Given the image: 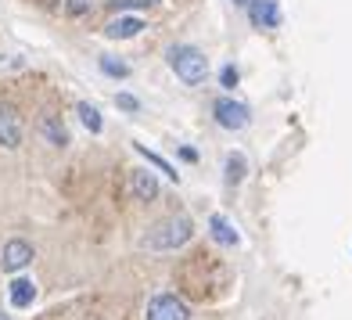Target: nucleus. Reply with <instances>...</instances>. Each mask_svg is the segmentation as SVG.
Here are the masks:
<instances>
[{
  "label": "nucleus",
  "instance_id": "21",
  "mask_svg": "<svg viewBox=\"0 0 352 320\" xmlns=\"http://www.w3.org/2000/svg\"><path fill=\"white\" fill-rule=\"evenodd\" d=\"M0 320H11V317H8V313H0Z\"/></svg>",
  "mask_w": 352,
  "mask_h": 320
},
{
  "label": "nucleus",
  "instance_id": "15",
  "mask_svg": "<svg viewBox=\"0 0 352 320\" xmlns=\"http://www.w3.org/2000/svg\"><path fill=\"white\" fill-rule=\"evenodd\" d=\"M76 111H79V119H83V126H87L90 134H101V130H104V122H101V111L94 108L90 101H83V105H79Z\"/></svg>",
  "mask_w": 352,
  "mask_h": 320
},
{
  "label": "nucleus",
  "instance_id": "9",
  "mask_svg": "<svg viewBox=\"0 0 352 320\" xmlns=\"http://www.w3.org/2000/svg\"><path fill=\"white\" fill-rule=\"evenodd\" d=\"M130 191H133V198H140V202H155L158 198V177L151 169H133Z\"/></svg>",
  "mask_w": 352,
  "mask_h": 320
},
{
  "label": "nucleus",
  "instance_id": "20",
  "mask_svg": "<svg viewBox=\"0 0 352 320\" xmlns=\"http://www.w3.org/2000/svg\"><path fill=\"white\" fill-rule=\"evenodd\" d=\"M116 105H119L122 111H140V101L133 98V94H116Z\"/></svg>",
  "mask_w": 352,
  "mask_h": 320
},
{
  "label": "nucleus",
  "instance_id": "11",
  "mask_svg": "<svg viewBox=\"0 0 352 320\" xmlns=\"http://www.w3.org/2000/svg\"><path fill=\"white\" fill-rule=\"evenodd\" d=\"M33 299H36V284L29 277H14L11 281V306L25 310V306H33Z\"/></svg>",
  "mask_w": 352,
  "mask_h": 320
},
{
  "label": "nucleus",
  "instance_id": "7",
  "mask_svg": "<svg viewBox=\"0 0 352 320\" xmlns=\"http://www.w3.org/2000/svg\"><path fill=\"white\" fill-rule=\"evenodd\" d=\"M248 14L259 29H277L280 25V4L277 0H248Z\"/></svg>",
  "mask_w": 352,
  "mask_h": 320
},
{
  "label": "nucleus",
  "instance_id": "17",
  "mask_svg": "<svg viewBox=\"0 0 352 320\" xmlns=\"http://www.w3.org/2000/svg\"><path fill=\"white\" fill-rule=\"evenodd\" d=\"M158 0H108L111 11H144V8H155Z\"/></svg>",
  "mask_w": 352,
  "mask_h": 320
},
{
  "label": "nucleus",
  "instance_id": "19",
  "mask_svg": "<svg viewBox=\"0 0 352 320\" xmlns=\"http://www.w3.org/2000/svg\"><path fill=\"white\" fill-rule=\"evenodd\" d=\"M237 79H241V76H237V69H234V65H223V72H219V87L234 90V87H237Z\"/></svg>",
  "mask_w": 352,
  "mask_h": 320
},
{
  "label": "nucleus",
  "instance_id": "10",
  "mask_svg": "<svg viewBox=\"0 0 352 320\" xmlns=\"http://www.w3.org/2000/svg\"><path fill=\"white\" fill-rule=\"evenodd\" d=\"M144 29V22L137 19V14H119V19H111L108 25H104V36L108 40H130V36H137Z\"/></svg>",
  "mask_w": 352,
  "mask_h": 320
},
{
  "label": "nucleus",
  "instance_id": "22",
  "mask_svg": "<svg viewBox=\"0 0 352 320\" xmlns=\"http://www.w3.org/2000/svg\"><path fill=\"white\" fill-rule=\"evenodd\" d=\"M234 4H248V0H234Z\"/></svg>",
  "mask_w": 352,
  "mask_h": 320
},
{
  "label": "nucleus",
  "instance_id": "12",
  "mask_svg": "<svg viewBox=\"0 0 352 320\" xmlns=\"http://www.w3.org/2000/svg\"><path fill=\"white\" fill-rule=\"evenodd\" d=\"M209 234H212V242L223 245V248H234L237 242H241V237H237V231H234L223 216H212V220H209Z\"/></svg>",
  "mask_w": 352,
  "mask_h": 320
},
{
  "label": "nucleus",
  "instance_id": "5",
  "mask_svg": "<svg viewBox=\"0 0 352 320\" xmlns=\"http://www.w3.org/2000/svg\"><path fill=\"white\" fill-rule=\"evenodd\" d=\"M22 134H25V126H22L19 108L0 105V148H11L14 151L22 144Z\"/></svg>",
  "mask_w": 352,
  "mask_h": 320
},
{
  "label": "nucleus",
  "instance_id": "2",
  "mask_svg": "<svg viewBox=\"0 0 352 320\" xmlns=\"http://www.w3.org/2000/svg\"><path fill=\"white\" fill-rule=\"evenodd\" d=\"M166 61H169V69L180 76L187 87H201V83H205V76H209V58H205L198 47H190V43H176V47H169Z\"/></svg>",
  "mask_w": 352,
  "mask_h": 320
},
{
  "label": "nucleus",
  "instance_id": "18",
  "mask_svg": "<svg viewBox=\"0 0 352 320\" xmlns=\"http://www.w3.org/2000/svg\"><path fill=\"white\" fill-rule=\"evenodd\" d=\"M94 8V0H65V14L69 19H79V14H87Z\"/></svg>",
  "mask_w": 352,
  "mask_h": 320
},
{
  "label": "nucleus",
  "instance_id": "1",
  "mask_svg": "<svg viewBox=\"0 0 352 320\" xmlns=\"http://www.w3.org/2000/svg\"><path fill=\"white\" fill-rule=\"evenodd\" d=\"M190 234H195V223H190L187 216H166L148 227V234L140 237V248L148 252H173L190 242Z\"/></svg>",
  "mask_w": 352,
  "mask_h": 320
},
{
  "label": "nucleus",
  "instance_id": "16",
  "mask_svg": "<svg viewBox=\"0 0 352 320\" xmlns=\"http://www.w3.org/2000/svg\"><path fill=\"white\" fill-rule=\"evenodd\" d=\"M101 72L104 76H111V79H126V76H130V65H126V61L122 58H101Z\"/></svg>",
  "mask_w": 352,
  "mask_h": 320
},
{
  "label": "nucleus",
  "instance_id": "6",
  "mask_svg": "<svg viewBox=\"0 0 352 320\" xmlns=\"http://www.w3.org/2000/svg\"><path fill=\"white\" fill-rule=\"evenodd\" d=\"M33 255H36L33 245L22 242V237H14V242H8L4 252H0V266H4V274H19L22 266L33 263Z\"/></svg>",
  "mask_w": 352,
  "mask_h": 320
},
{
  "label": "nucleus",
  "instance_id": "8",
  "mask_svg": "<svg viewBox=\"0 0 352 320\" xmlns=\"http://www.w3.org/2000/svg\"><path fill=\"white\" fill-rule=\"evenodd\" d=\"M36 130H40V137L51 144V148H69V130L61 126V119L58 116H40V122H36Z\"/></svg>",
  "mask_w": 352,
  "mask_h": 320
},
{
  "label": "nucleus",
  "instance_id": "13",
  "mask_svg": "<svg viewBox=\"0 0 352 320\" xmlns=\"http://www.w3.org/2000/svg\"><path fill=\"white\" fill-rule=\"evenodd\" d=\"M245 173H248L245 155H241V151H230V155H227V173H223V180H227V187H237V184L245 180Z\"/></svg>",
  "mask_w": 352,
  "mask_h": 320
},
{
  "label": "nucleus",
  "instance_id": "3",
  "mask_svg": "<svg viewBox=\"0 0 352 320\" xmlns=\"http://www.w3.org/2000/svg\"><path fill=\"white\" fill-rule=\"evenodd\" d=\"M212 116H216V122L223 126V130H245V126L252 122L248 105L234 101V98H219V101L212 105Z\"/></svg>",
  "mask_w": 352,
  "mask_h": 320
},
{
  "label": "nucleus",
  "instance_id": "14",
  "mask_svg": "<svg viewBox=\"0 0 352 320\" xmlns=\"http://www.w3.org/2000/svg\"><path fill=\"white\" fill-rule=\"evenodd\" d=\"M133 148H137V155H144V158H148V162H151L155 169H162V173H166V177H169L173 184H180V173H176V169H173V166L166 162V158H162V155H158V151H148V148H144V144H140V140L133 144Z\"/></svg>",
  "mask_w": 352,
  "mask_h": 320
},
{
  "label": "nucleus",
  "instance_id": "4",
  "mask_svg": "<svg viewBox=\"0 0 352 320\" xmlns=\"http://www.w3.org/2000/svg\"><path fill=\"white\" fill-rule=\"evenodd\" d=\"M187 317H190V313H187V306H184V299L162 292V295H155V299L148 302V317H144V320H187Z\"/></svg>",
  "mask_w": 352,
  "mask_h": 320
}]
</instances>
